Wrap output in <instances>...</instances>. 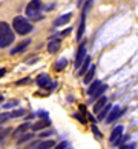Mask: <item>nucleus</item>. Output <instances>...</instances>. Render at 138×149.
Masks as SVG:
<instances>
[{
    "instance_id": "14",
    "label": "nucleus",
    "mask_w": 138,
    "mask_h": 149,
    "mask_svg": "<svg viewBox=\"0 0 138 149\" xmlns=\"http://www.w3.org/2000/svg\"><path fill=\"white\" fill-rule=\"evenodd\" d=\"M86 13L87 11L86 9H83V17H81V23H80V28H78V32H77V38H81L83 36V32H85V25H86Z\"/></svg>"
},
{
    "instance_id": "8",
    "label": "nucleus",
    "mask_w": 138,
    "mask_h": 149,
    "mask_svg": "<svg viewBox=\"0 0 138 149\" xmlns=\"http://www.w3.org/2000/svg\"><path fill=\"white\" fill-rule=\"evenodd\" d=\"M14 40H15V37H14L12 32H8V34H5V36H0V48L9 46Z\"/></svg>"
},
{
    "instance_id": "2",
    "label": "nucleus",
    "mask_w": 138,
    "mask_h": 149,
    "mask_svg": "<svg viewBox=\"0 0 138 149\" xmlns=\"http://www.w3.org/2000/svg\"><path fill=\"white\" fill-rule=\"evenodd\" d=\"M35 83L40 88H43V89H54L55 88V83L51 81V77H49L48 74H40L35 79Z\"/></svg>"
},
{
    "instance_id": "23",
    "label": "nucleus",
    "mask_w": 138,
    "mask_h": 149,
    "mask_svg": "<svg viewBox=\"0 0 138 149\" xmlns=\"http://www.w3.org/2000/svg\"><path fill=\"white\" fill-rule=\"evenodd\" d=\"M26 114L25 109H17V111H14V112H11V118H17V117H23V115Z\"/></svg>"
},
{
    "instance_id": "28",
    "label": "nucleus",
    "mask_w": 138,
    "mask_h": 149,
    "mask_svg": "<svg viewBox=\"0 0 138 149\" xmlns=\"http://www.w3.org/2000/svg\"><path fill=\"white\" fill-rule=\"evenodd\" d=\"M135 148V143H128V145H123L120 149H134Z\"/></svg>"
},
{
    "instance_id": "35",
    "label": "nucleus",
    "mask_w": 138,
    "mask_h": 149,
    "mask_svg": "<svg viewBox=\"0 0 138 149\" xmlns=\"http://www.w3.org/2000/svg\"><path fill=\"white\" fill-rule=\"evenodd\" d=\"M0 102H3V95H2V94H0Z\"/></svg>"
},
{
    "instance_id": "19",
    "label": "nucleus",
    "mask_w": 138,
    "mask_h": 149,
    "mask_svg": "<svg viewBox=\"0 0 138 149\" xmlns=\"http://www.w3.org/2000/svg\"><path fill=\"white\" fill-rule=\"evenodd\" d=\"M66 65H68V58H60V60H57L55 62V71H63L64 68H66Z\"/></svg>"
},
{
    "instance_id": "1",
    "label": "nucleus",
    "mask_w": 138,
    "mask_h": 149,
    "mask_svg": "<svg viewBox=\"0 0 138 149\" xmlns=\"http://www.w3.org/2000/svg\"><path fill=\"white\" fill-rule=\"evenodd\" d=\"M12 28H14V31L17 32V34L26 36V34H29V32L32 31V25L23 17H15L12 20Z\"/></svg>"
},
{
    "instance_id": "21",
    "label": "nucleus",
    "mask_w": 138,
    "mask_h": 149,
    "mask_svg": "<svg viewBox=\"0 0 138 149\" xmlns=\"http://www.w3.org/2000/svg\"><path fill=\"white\" fill-rule=\"evenodd\" d=\"M29 126H31L29 123H23V125H20L19 128L15 129V132H14V137H15V139H19V135H20V134H23V132H25L28 128H29Z\"/></svg>"
},
{
    "instance_id": "18",
    "label": "nucleus",
    "mask_w": 138,
    "mask_h": 149,
    "mask_svg": "<svg viewBox=\"0 0 138 149\" xmlns=\"http://www.w3.org/2000/svg\"><path fill=\"white\" fill-rule=\"evenodd\" d=\"M100 86H101V81H100V80L92 81L91 86H89V89H87V94H89V95H94V94H95V91H97Z\"/></svg>"
},
{
    "instance_id": "7",
    "label": "nucleus",
    "mask_w": 138,
    "mask_h": 149,
    "mask_svg": "<svg viewBox=\"0 0 138 149\" xmlns=\"http://www.w3.org/2000/svg\"><path fill=\"white\" fill-rule=\"evenodd\" d=\"M106 106H107V98L103 95V97H100L95 103H94V114H100Z\"/></svg>"
},
{
    "instance_id": "6",
    "label": "nucleus",
    "mask_w": 138,
    "mask_h": 149,
    "mask_svg": "<svg viewBox=\"0 0 138 149\" xmlns=\"http://www.w3.org/2000/svg\"><path fill=\"white\" fill-rule=\"evenodd\" d=\"M123 132H124V128H123L121 125H120V126H115V128L112 129V132H110V135H109V141L114 145L115 141L120 140L121 137H123Z\"/></svg>"
},
{
    "instance_id": "15",
    "label": "nucleus",
    "mask_w": 138,
    "mask_h": 149,
    "mask_svg": "<svg viewBox=\"0 0 138 149\" xmlns=\"http://www.w3.org/2000/svg\"><path fill=\"white\" fill-rule=\"evenodd\" d=\"M54 146H55V141H54V140H46V141L38 143L35 149H51V148H54Z\"/></svg>"
},
{
    "instance_id": "29",
    "label": "nucleus",
    "mask_w": 138,
    "mask_h": 149,
    "mask_svg": "<svg viewBox=\"0 0 138 149\" xmlns=\"http://www.w3.org/2000/svg\"><path fill=\"white\" fill-rule=\"evenodd\" d=\"M9 132H11V129H6V131H3L2 134H0V143H2V140H3L5 137H6V135L9 134Z\"/></svg>"
},
{
    "instance_id": "24",
    "label": "nucleus",
    "mask_w": 138,
    "mask_h": 149,
    "mask_svg": "<svg viewBox=\"0 0 138 149\" xmlns=\"http://www.w3.org/2000/svg\"><path fill=\"white\" fill-rule=\"evenodd\" d=\"M31 139H34V134H25V135H21V139H19V145H21V143H25V141L31 140Z\"/></svg>"
},
{
    "instance_id": "22",
    "label": "nucleus",
    "mask_w": 138,
    "mask_h": 149,
    "mask_svg": "<svg viewBox=\"0 0 138 149\" xmlns=\"http://www.w3.org/2000/svg\"><path fill=\"white\" fill-rule=\"evenodd\" d=\"M8 32H11L9 25L6 22H0V36H5V34H8Z\"/></svg>"
},
{
    "instance_id": "20",
    "label": "nucleus",
    "mask_w": 138,
    "mask_h": 149,
    "mask_svg": "<svg viewBox=\"0 0 138 149\" xmlns=\"http://www.w3.org/2000/svg\"><path fill=\"white\" fill-rule=\"evenodd\" d=\"M106 89H107V85H101V86L95 91V94L92 95V97H94V100H98L100 97H103V94H104V91H106Z\"/></svg>"
},
{
    "instance_id": "12",
    "label": "nucleus",
    "mask_w": 138,
    "mask_h": 149,
    "mask_svg": "<svg viewBox=\"0 0 138 149\" xmlns=\"http://www.w3.org/2000/svg\"><path fill=\"white\" fill-rule=\"evenodd\" d=\"M89 68H91V57H86V60L83 62L81 68H80V71H78V74H80L81 77H85V75H86V72L89 71Z\"/></svg>"
},
{
    "instance_id": "11",
    "label": "nucleus",
    "mask_w": 138,
    "mask_h": 149,
    "mask_svg": "<svg viewBox=\"0 0 138 149\" xmlns=\"http://www.w3.org/2000/svg\"><path fill=\"white\" fill-rule=\"evenodd\" d=\"M95 72H97V65H91V68H89V71L86 72V75H85V79H83V81H85L86 85H89L91 81L94 80V75H95Z\"/></svg>"
},
{
    "instance_id": "31",
    "label": "nucleus",
    "mask_w": 138,
    "mask_h": 149,
    "mask_svg": "<svg viewBox=\"0 0 138 149\" xmlns=\"http://www.w3.org/2000/svg\"><path fill=\"white\" fill-rule=\"evenodd\" d=\"M29 81H31L29 79H23V80H19L17 85H25V83H29Z\"/></svg>"
},
{
    "instance_id": "10",
    "label": "nucleus",
    "mask_w": 138,
    "mask_h": 149,
    "mask_svg": "<svg viewBox=\"0 0 138 149\" xmlns=\"http://www.w3.org/2000/svg\"><path fill=\"white\" fill-rule=\"evenodd\" d=\"M60 45H62V40H60V38H52V40H49V43H48V51L51 54H55L58 51Z\"/></svg>"
},
{
    "instance_id": "27",
    "label": "nucleus",
    "mask_w": 138,
    "mask_h": 149,
    "mask_svg": "<svg viewBox=\"0 0 138 149\" xmlns=\"http://www.w3.org/2000/svg\"><path fill=\"white\" fill-rule=\"evenodd\" d=\"M92 132H94V134H95V135L98 137V139H101V134H100V131H98V128H97L95 125L92 126Z\"/></svg>"
},
{
    "instance_id": "17",
    "label": "nucleus",
    "mask_w": 138,
    "mask_h": 149,
    "mask_svg": "<svg viewBox=\"0 0 138 149\" xmlns=\"http://www.w3.org/2000/svg\"><path fill=\"white\" fill-rule=\"evenodd\" d=\"M112 108H114V106H110V104L107 103V106L104 108L100 114H98V117H97V118H98V120H106V118H107V115H109V112L112 111Z\"/></svg>"
},
{
    "instance_id": "26",
    "label": "nucleus",
    "mask_w": 138,
    "mask_h": 149,
    "mask_svg": "<svg viewBox=\"0 0 138 149\" xmlns=\"http://www.w3.org/2000/svg\"><path fill=\"white\" fill-rule=\"evenodd\" d=\"M57 149H69V143H68V141H62V143L57 146Z\"/></svg>"
},
{
    "instance_id": "34",
    "label": "nucleus",
    "mask_w": 138,
    "mask_h": 149,
    "mask_svg": "<svg viewBox=\"0 0 138 149\" xmlns=\"http://www.w3.org/2000/svg\"><path fill=\"white\" fill-rule=\"evenodd\" d=\"M38 115H40V117H48V114H46V112H43V111H42V112H38Z\"/></svg>"
},
{
    "instance_id": "4",
    "label": "nucleus",
    "mask_w": 138,
    "mask_h": 149,
    "mask_svg": "<svg viewBox=\"0 0 138 149\" xmlns=\"http://www.w3.org/2000/svg\"><path fill=\"white\" fill-rule=\"evenodd\" d=\"M124 112H126V109L120 108V106H114V108H112V111L109 112L107 118H106V123H114V121L117 120V118H120Z\"/></svg>"
},
{
    "instance_id": "5",
    "label": "nucleus",
    "mask_w": 138,
    "mask_h": 149,
    "mask_svg": "<svg viewBox=\"0 0 138 149\" xmlns=\"http://www.w3.org/2000/svg\"><path fill=\"white\" fill-rule=\"evenodd\" d=\"M86 46H85V43L83 45H80L78 48V51H77V57H75V68H81V65L83 62L86 60Z\"/></svg>"
},
{
    "instance_id": "30",
    "label": "nucleus",
    "mask_w": 138,
    "mask_h": 149,
    "mask_svg": "<svg viewBox=\"0 0 138 149\" xmlns=\"http://www.w3.org/2000/svg\"><path fill=\"white\" fill-rule=\"evenodd\" d=\"M17 104V102H9V103H5V109H9V108H12V106H15Z\"/></svg>"
},
{
    "instance_id": "13",
    "label": "nucleus",
    "mask_w": 138,
    "mask_h": 149,
    "mask_svg": "<svg viewBox=\"0 0 138 149\" xmlns=\"http://www.w3.org/2000/svg\"><path fill=\"white\" fill-rule=\"evenodd\" d=\"M49 125H51V121L45 118V120H40V121H37V123H34L31 128H32V131H40V129L46 128V126H49Z\"/></svg>"
},
{
    "instance_id": "33",
    "label": "nucleus",
    "mask_w": 138,
    "mask_h": 149,
    "mask_svg": "<svg viewBox=\"0 0 138 149\" xmlns=\"http://www.w3.org/2000/svg\"><path fill=\"white\" fill-rule=\"evenodd\" d=\"M5 74H6V69H5V68H0V79H2Z\"/></svg>"
},
{
    "instance_id": "9",
    "label": "nucleus",
    "mask_w": 138,
    "mask_h": 149,
    "mask_svg": "<svg viewBox=\"0 0 138 149\" xmlns=\"http://www.w3.org/2000/svg\"><path fill=\"white\" fill-rule=\"evenodd\" d=\"M71 19H72V13H66V14H63V15H60L58 19H55L54 26H63V25L68 23Z\"/></svg>"
},
{
    "instance_id": "32",
    "label": "nucleus",
    "mask_w": 138,
    "mask_h": 149,
    "mask_svg": "<svg viewBox=\"0 0 138 149\" xmlns=\"http://www.w3.org/2000/svg\"><path fill=\"white\" fill-rule=\"evenodd\" d=\"M51 134H52L51 131H43V132H42L40 135H42V137H49V135H51Z\"/></svg>"
},
{
    "instance_id": "36",
    "label": "nucleus",
    "mask_w": 138,
    "mask_h": 149,
    "mask_svg": "<svg viewBox=\"0 0 138 149\" xmlns=\"http://www.w3.org/2000/svg\"><path fill=\"white\" fill-rule=\"evenodd\" d=\"M69 149H72V148H69Z\"/></svg>"
},
{
    "instance_id": "3",
    "label": "nucleus",
    "mask_w": 138,
    "mask_h": 149,
    "mask_svg": "<svg viewBox=\"0 0 138 149\" xmlns=\"http://www.w3.org/2000/svg\"><path fill=\"white\" fill-rule=\"evenodd\" d=\"M42 8V2L40 0H31L26 6V15L31 19H34L35 15H38V11Z\"/></svg>"
},
{
    "instance_id": "16",
    "label": "nucleus",
    "mask_w": 138,
    "mask_h": 149,
    "mask_svg": "<svg viewBox=\"0 0 138 149\" xmlns=\"http://www.w3.org/2000/svg\"><path fill=\"white\" fill-rule=\"evenodd\" d=\"M29 45V40H25L23 43H20V45H17L15 48H12V51H11V54H19V52H23L25 48Z\"/></svg>"
},
{
    "instance_id": "25",
    "label": "nucleus",
    "mask_w": 138,
    "mask_h": 149,
    "mask_svg": "<svg viewBox=\"0 0 138 149\" xmlns=\"http://www.w3.org/2000/svg\"><path fill=\"white\" fill-rule=\"evenodd\" d=\"M11 118V115L9 114H0V125H3L6 120H9Z\"/></svg>"
}]
</instances>
